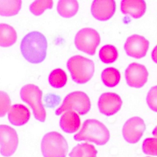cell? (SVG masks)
<instances>
[{
  "label": "cell",
  "instance_id": "1",
  "mask_svg": "<svg viewBox=\"0 0 157 157\" xmlns=\"http://www.w3.org/2000/svg\"><path fill=\"white\" fill-rule=\"evenodd\" d=\"M47 41L45 36L36 31L26 34L21 40L20 50L24 58L33 64L42 63L46 58Z\"/></svg>",
  "mask_w": 157,
  "mask_h": 157
},
{
  "label": "cell",
  "instance_id": "2",
  "mask_svg": "<svg viewBox=\"0 0 157 157\" xmlns=\"http://www.w3.org/2000/svg\"><path fill=\"white\" fill-rule=\"evenodd\" d=\"M109 138L110 133L107 127L96 119L85 120L80 131L74 136L77 141H89L98 145L105 144Z\"/></svg>",
  "mask_w": 157,
  "mask_h": 157
},
{
  "label": "cell",
  "instance_id": "3",
  "mask_svg": "<svg viewBox=\"0 0 157 157\" xmlns=\"http://www.w3.org/2000/svg\"><path fill=\"white\" fill-rule=\"evenodd\" d=\"M67 67L72 80L79 84L85 83L89 81L94 71V62L81 55L71 57L67 62Z\"/></svg>",
  "mask_w": 157,
  "mask_h": 157
},
{
  "label": "cell",
  "instance_id": "4",
  "mask_svg": "<svg viewBox=\"0 0 157 157\" xmlns=\"http://www.w3.org/2000/svg\"><path fill=\"white\" fill-rule=\"evenodd\" d=\"M20 94L21 100L31 107L36 119L44 122L46 112L42 102V90L34 84H27L21 88Z\"/></svg>",
  "mask_w": 157,
  "mask_h": 157
},
{
  "label": "cell",
  "instance_id": "5",
  "mask_svg": "<svg viewBox=\"0 0 157 157\" xmlns=\"http://www.w3.org/2000/svg\"><path fill=\"white\" fill-rule=\"evenodd\" d=\"M41 151L44 157H66L68 151L67 141L58 132H48L42 140Z\"/></svg>",
  "mask_w": 157,
  "mask_h": 157
},
{
  "label": "cell",
  "instance_id": "6",
  "mask_svg": "<svg viewBox=\"0 0 157 157\" xmlns=\"http://www.w3.org/2000/svg\"><path fill=\"white\" fill-rule=\"evenodd\" d=\"M91 108V102L88 96L83 91H76L68 94L63 103L55 111L56 115H59L67 110H75L80 115L87 113Z\"/></svg>",
  "mask_w": 157,
  "mask_h": 157
},
{
  "label": "cell",
  "instance_id": "7",
  "mask_svg": "<svg viewBox=\"0 0 157 157\" xmlns=\"http://www.w3.org/2000/svg\"><path fill=\"white\" fill-rule=\"evenodd\" d=\"M101 41L98 32L91 28H84L77 32L74 43L77 48L88 55H93Z\"/></svg>",
  "mask_w": 157,
  "mask_h": 157
},
{
  "label": "cell",
  "instance_id": "8",
  "mask_svg": "<svg viewBox=\"0 0 157 157\" xmlns=\"http://www.w3.org/2000/svg\"><path fill=\"white\" fill-rule=\"evenodd\" d=\"M18 137L16 131L6 124H0V153L6 157L12 156L16 151Z\"/></svg>",
  "mask_w": 157,
  "mask_h": 157
},
{
  "label": "cell",
  "instance_id": "9",
  "mask_svg": "<svg viewBox=\"0 0 157 157\" xmlns=\"http://www.w3.org/2000/svg\"><path fill=\"white\" fill-rule=\"evenodd\" d=\"M145 130L144 120L139 117H134L128 119L123 125V136L128 142L136 144L140 140Z\"/></svg>",
  "mask_w": 157,
  "mask_h": 157
},
{
  "label": "cell",
  "instance_id": "10",
  "mask_svg": "<svg viewBox=\"0 0 157 157\" xmlns=\"http://www.w3.org/2000/svg\"><path fill=\"white\" fill-rule=\"evenodd\" d=\"M148 72L146 67L139 63H131L125 71V78L128 85L131 87L141 88L147 82Z\"/></svg>",
  "mask_w": 157,
  "mask_h": 157
},
{
  "label": "cell",
  "instance_id": "11",
  "mask_svg": "<svg viewBox=\"0 0 157 157\" xmlns=\"http://www.w3.org/2000/svg\"><path fill=\"white\" fill-rule=\"evenodd\" d=\"M149 47V42L142 36L133 34L128 37L124 44V50L129 56L140 59L145 56Z\"/></svg>",
  "mask_w": 157,
  "mask_h": 157
},
{
  "label": "cell",
  "instance_id": "12",
  "mask_svg": "<svg viewBox=\"0 0 157 157\" xmlns=\"http://www.w3.org/2000/svg\"><path fill=\"white\" fill-rule=\"evenodd\" d=\"M122 104L123 101L120 96L115 93L107 92L100 96L98 105L101 113L111 116L118 112Z\"/></svg>",
  "mask_w": 157,
  "mask_h": 157
},
{
  "label": "cell",
  "instance_id": "13",
  "mask_svg": "<svg viewBox=\"0 0 157 157\" xmlns=\"http://www.w3.org/2000/svg\"><path fill=\"white\" fill-rule=\"evenodd\" d=\"M116 3L112 0L93 1L91 7L93 16L97 20L105 21L110 19L115 13Z\"/></svg>",
  "mask_w": 157,
  "mask_h": 157
},
{
  "label": "cell",
  "instance_id": "14",
  "mask_svg": "<svg viewBox=\"0 0 157 157\" xmlns=\"http://www.w3.org/2000/svg\"><path fill=\"white\" fill-rule=\"evenodd\" d=\"M30 112L27 107L21 104L12 105L8 111V120L15 126H22L30 118Z\"/></svg>",
  "mask_w": 157,
  "mask_h": 157
},
{
  "label": "cell",
  "instance_id": "15",
  "mask_svg": "<svg viewBox=\"0 0 157 157\" xmlns=\"http://www.w3.org/2000/svg\"><path fill=\"white\" fill-rule=\"evenodd\" d=\"M120 9L123 13L139 18L142 17L146 11V3L143 0H123Z\"/></svg>",
  "mask_w": 157,
  "mask_h": 157
},
{
  "label": "cell",
  "instance_id": "16",
  "mask_svg": "<svg viewBox=\"0 0 157 157\" xmlns=\"http://www.w3.org/2000/svg\"><path fill=\"white\" fill-rule=\"evenodd\" d=\"M59 126L61 129L67 133L75 132L80 126V117L74 110L66 111L61 117Z\"/></svg>",
  "mask_w": 157,
  "mask_h": 157
},
{
  "label": "cell",
  "instance_id": "17",
  "mask_svg": "<svg viewBox=\"0 0 157 157\" xmlns=\"http://www.w3.org/2000/svg\"><path fill=\"white\" fill-rule=\"evenodd\" d=\"M17 39L15 29L6 23H0V46L8 47L14 44Z\"/></svg>",
  "mask_w": 157,
  "mask_h": 157
},
{
  "label": "cell",
  "instance_id": "18",
  "mask_svg": "<svg viewBox=\"0 0 157 157\" xmlns=\"http://www.w3.org/2000/svg\"><path fill=\"white\" fill-rule=\"evenodd\" d=\"M78 9V3L76 0H60L58 2L57 11L65 18L72 17L76 14Z\"/></svg>",
  "mask_w": 157,
  "mask_h": 157
},
{
  "label": "cell",
  "instance_id": "19",
  "mask_svg": "<svg viewBox=\"0 0 157 157\" xmlns=\"http://www.w3.org/2000/svg\"><path fill=\"white\" fill-rule=\"evenodd\" d=\"M21 3V0H0V15L10 17L17 14Z\"/></svg>",
  "mask_w": 157,
  "mask_h": 157
},
{
  "label": "cell",
  "instance_id": "20",
  "mask_svg": "<svg viewBox=\"0 0 157 157\" xmlns=\"http://www.w3.org/2000/svg\"><path fill=\"white\" fill-rule=\"evenodd\" d=\"M97 152L94 145L86 142L74 147L69 155L70 157H96Z\"/></svg>",
  "mask_w": 157,
  "mask_h": 157
},
{
  "label": "cell",
  "instance_id": "21",
  "mask_svg": "<svg viewBox=\"0 0 157 157\" xmlns=\"http://www.w3.org/2000/svg\"><path fill=\"white\" fill-rule=\"evenodd\" d=\"M121 75L119 71L112 67L104 69L101 74V79L105 85L108 87H113L117 85L120 80Z\"/></svg>",
  "mask_w": 157,
  "mask_h": 157
},
{
  "label": "cell",
  "instance_id": "22",
  "mask_svg": "<svg viewBox=\"0 0 157 157\" xmlns=\"http://www.w3.org/2000/svg\"><path fill=\"white\" fill-rule=\"evenodd\" d=\"M67 80V75L62 69L58 68L53 70L48 76L50 85L55 88L63 87Z\"/></svg>",
  "mask_w": 157,
  "mask_h": 157
},
{
  "label": "cell",
  "instance_id": "23",
  "mask_svg": "<svg viewBox=\"0 0 157 157\" xmlns=\"http://www.w3.org/2000/svg\"><path fill=\"white\" fill-rule=\"evenodd\" d=\"M99 56L103 63L110 64L113 63L117 59L118 52L115 46L107 44L101 47L99 52Z\"/></svg>",
  "mask_w": 157,
  "mask_h": 157
},
{
  "label": "cell",
  "instance_id": "24",
  "mask_svg": "<svg viewBox=\"0 0 157 157\" xmlns=\"http://www.w3.org/2000/svg\"><path fill=\"white\" fill-rule=\"evenodd\" d=\"M53 1L52 0H37L33 1L29 6V10L35 15H41L47 9L53 7Z\"/></svg>",
  "mask_w": 157,
  "mask_h": 157
},
{
  "label": "cell",
  "instance_id": "25",
  "mask_svg": "<svg viewBox=\"0 0 157 157\" xmlns=\"http://www.w3.org/2000/svg\"><path fill=\"white\" fill-rule=\"evenodd\" d=\"M142 150L146 155L156 156L157 155L156 138H147L142 144Z\"/></svg>",
  "mask_w": 157,
  "mask_h": 157
},
{
  "label": "cell",
  "instance_id": "26",
  "mask_svg": "<svg viewBox=\"0 0 157 157\" xmlns=\"http://www.w3.org/2000/svg\"><path fill=\"white\" fill-rule=\"evenodd\" d=\"M11 104V101L7 93L0 91V117L6 115L9 111Z\"/></svg>",
  "mask_w": 157,
  "mask_h": 157
},
{
  "label": "cell",
  "instance_id": "27",
  "mask_svg": "<svg viewBox=\"0 0 157 157\" xmlns=\"http://www.w3.org/2000/svg\"><path fill=\"white\" fill-rule=\"evenodd\" d=\"M147 102L149 107L153 111H156V86L149 90L147 96Z\"/></svg>",
  "mask_w": 157,
  "mask_h": 157
},
{
  "label": "cell",
  "instance_id": "28",
  "mask_svg": "<svg viewBox=\"0 0 157 157\" xmlns=\"http://www.w3.org/2000/svg\"><path fill=\"white\" fill-rule=\"evenodd\" d=\"M156 47H155L154 50L152 51V55H151V56H152V59L155 61V62L156 61Z\"/></svg>",
  "mask_w": 157,
  "mask_h": 157
}]
</instances>
